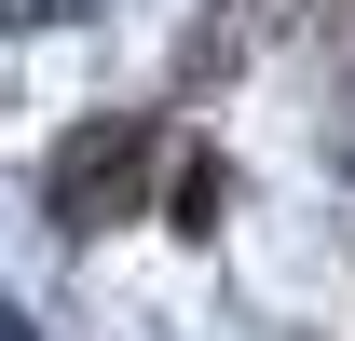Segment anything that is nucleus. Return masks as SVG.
<instances>
[{"label": "nucleus", "instance_id": "nucleus-1", "mask_svg": "<svg viewBox=\"0 0 355 341\" xmlns=\"http://www.w3.org/2000/svg\"><path fill=\"white\" fill-rule=\"evenodd\" d=\"M137 177H150V123H137V110H110V123H83L69 150H55V218H69V232H96V218H123Z\"/></svg>", "mask_w": 355, "mask_h": 341}, {"label": "nucleus", "instance_id": "nucleus-2", "mask_svg": "<svg viewBox=\"0 0 355 341\" xmlns=\"http://www.w3.org/2000/svg\"><path fill=\"white\" fill-rule=\"evenodd\" d=\"M0 341H42V328H28V314H14V300H0Z\"/></svg>", "mask_w": 355, "mask_h": 341}, {"label": "nucleus", "instance_id": "nucleus-3", "mask_svg": "<svg viewBox=\"0 0 355 341\" xmlns=\"http://www.w3.org/2000/svg\"><path fill=\"white\" fill-rule=\"evenodd\" d=\"M342 177H355V123H342Z\"/></svg>", "mask_w": 355, "mask_h": 341}]
</instances>
